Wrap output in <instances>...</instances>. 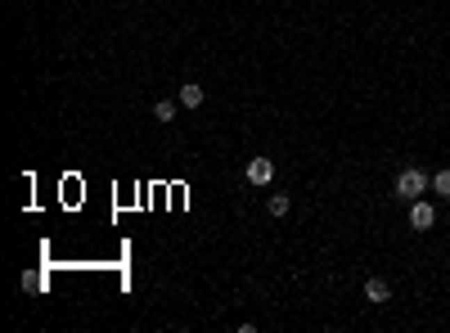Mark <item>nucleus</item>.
<instances>
[{"label": "nucleus", "mask_w": 450, "mask_h": 333, "mask_svg": "<svg viewBox=\"0 0 450 333\" xmlns=\"http://www.w3.org/2000/svg\"><path fill=\"white\" fill-rule=\"evenodd\" d=\"M392 189H396V198L415 203V198H424L428 189H433V176H428L424 167H405V171L396 176V185H392Z\"/></svg>", "instance_id": "nucleus-1"}, {"label": "nucleus", "mask_w": 450, "mask_h": 333, "mask_svg": "<svg viewBox=\"0 0 450 333\" xmlns=\"http://www.w3.org/2000/svg\"><path fill=\"white\" fill-rule=\"evenodd\" d=\"M410 225H415V230H433L437 225V207L424 203V198H415V203H410Z\"/></svg>", "instance_id": "nucleus-2"}, {"label": "nucleus", "mask_w": 450, "mask_h": 333, "mask_svg": "<svg viewBox=\"0 0 450 333\" xmlns=\"http://www.w3.org/2000/svg\"><path fill=\"white\" fill-rule=\"evenodd\" d=\"M243 176L252 180V185H271V180H275V163H271V158H252Z\"/></svg>", "instance_id": "nucleus-3"}, {"label": "nucleus", "mask_w": 450, "mask_h": 333, "mask_svg": "<svg viewBox=\"0 0 450 333\" xmlns=\"http://www.w3.org/2000/svg\"><path fill=\"white\" fill-rule=\"evenodd\" d=\"M203 99H207V90L198 81H185V86H180V108H203Z\"/></svg>", "instance_id": "nucleus-4"}, {"label": "nucleus", "mask_w": 450, "mask_h": 333, "mask_svg": "<svg viewBox=\"0 0 450 333\" xmlns=\"http://www.w3.org/2000/svg\"><path fill=\"white\" fill-rule=\"evenodd\" d=\"M365 302H374V307L392 302V284H387V279H369V284H365Z\"/></svg>", "instance_id": "nucleus-5"}, {"label": "nucleus", "mask_w": 450, "mask_h": 333, "mask_svg": "<svg viewBox=\"0 0 450 333\" xmlns=\"http://www.w3.org/2000/svg\"><path fill=\"white\" fill-rule=\"evenodd\" d=\"M289 194H271V198H266V212H271V216H289Z\"/></svg>", "instance_id": "nucleus-6"}, {"label": "nucleus", "mask_w": 450, "mask_h": 333, "mask_svg": "<svg viewBox=\"0 0 450 333\" xmlns=\"http://www.w3.org/2000/svg\"><path fill=\"white\" fill-rule=\"evenodd\" d=\"M153 117H158V122H171V117H176V104H171V99H158V104H153Z\"/></svg>", "instance_id": "nucleus-7"}, {"label": "nucleus", "mask_w": 450, "mask_h": 333, "mask_svg": "<svg viewBox=\"0 0 450 333\" xmlns=\"http://www.w3.org/2000/svg\"><path fill=\"white\" fill-rule=\"evenodd\" d=\"M433 189H437V194H446V198H450V167H446V171H437V176H433Z\"/></svg>", "instance_id": "nucleus-8"}]
</instances>
